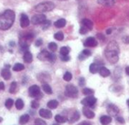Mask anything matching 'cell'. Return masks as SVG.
I'll return each instance as SVG.
<instances>
[{
  "instance_id": "50",
  "label": "cell",
  "mask_w": 129,
  "mask_h": 125,
  "mask_svg": "<svg viewBox=\"0 0 129 125\" xmlns=\"http://www.w3.org/2000/svg\"><path fill=\"white\" fill-rule=\"evenodd\" d=\"M125 73H126L127 75L129 76V67H127L125 68Z\"/></svg>"
},
{
  "instance_id": "17",
  "label": "cell",
  "mask_w": 129,
  "mask_h": 125,
  "mask_svg": "<svg viewBox=\"0 0 129 125\" xmlns=\"http://www.w3.org/2000/svg\"><path fill=\"white\" fill-rule=\"evenodd\" d=\"M1 75H2V77L6 80L10 79V78L12 76V73H11L10 70H9V68H4L1 72Z\"/></svg>"
},
{
  "instance_id": "51",
  "label": "cell",
  "mask_w": 129,
  "mask_h": 125,
  "mask_svg": "<svg viewBox=\"0 0 129 125\" xmlns=\"http://www.w3.org/2000/svg\"><path fill=\"white\" fill-rule=\"evenodd\" d=\"M81 125H92L90 123H89V122H86V121H84V122H83Z\"/></svg>"
},
{
  "instance_id": "49",
  "label": "cell",
  "mask_w": 129,
  "mask_h": 125,
  "mask_svg": "<svg viewBox=\"0 0 129 125\" xmlns=\"http://www.w3.org/2000/svg\"><path fill=\"white\" fill-rule=\"evenodd\" d=\"M96 36H97L98 38H100V39H101V40H104V39H105V37H103V35L101 34H96Z\"/></svg>"
},
{
  "instance_id": "33",
  "label": "cell",
  "mask_w": 129,
  "mask_h": 125,
  "mask_svg": "<svg viewBox=\"0 0 129 125\" xmlns=\"http://www.w3.org/2000/svg\"><path fill=\"white\" fill-rule=\"evenodd\" d=\"M13 104H14V101H13V99H12V98H9V99H7V100L6 101L5 106L6 107V108H7V109L10 110V109L12 108Z\"/></svg>"
},
{
  "instance_id": "52",
  "label": "cell",
  "mask_w": 129,
  "mask_h": 125,
  "mask_svg": "<svg viewBox=\"0 0 129 125\" xmlns=\"http://www.w3.org/2000/svg\"><path fill=\"white\" fill-rule=\"evenodd\" d=\"M112 33V30L111 29H108L107 31H106V34H111Z\"/></svg>"
},
{
  "instance_id": "54",
  "label": "cell",
  "mask_w": 129,
  "mask_h": 125,
  "mask_svg": "<svg viewBox=\"0 0 129 125\" xmlns=\"http://www.w3.org/2000/svg\"><path fill=\"white\" fill-rule=\"evenodd\" d=\"M127 106L129 107V99H128V100H127Z\"/></svg>"
},
{
  "instance_id": "7",
  "label": "cell",
  "mask_w": 129,
  "mask_h": 125,
  "mask_svg": "<svg viewBox=\"0 0 129 125\" xmlns=\"http://www.w3.org/2000/svg\"><path fill=\"white\" fill-rule=\"evenodd\" d=\"M46 20V17L43 14H37L32 17L31 23L33 25H41Z\"/></svg>"
},
{
  "instance_id": "53",
  "label": "cell",
  "mask_w": 129,
  "mask_h": 125,
  "mask_svg": "<svg viewBox=\"0 0 129 125\" xmlns=\"http://www.w3.org/2000/svg\"><path fill=\"white\" fill-rule=\"evenodd\" d=\"M3 120V117H0V123H1L2 121Z\"/></svg>"
},
{
  "instance_id": "5",
  "label": "cell",
  "mask_w": 129,
  "mask_h": 125,
  "mask_svg": "<svg viewBox=\"0 0 129 125\" xmlns=\"http://www.w3.org/2000/svg\"><path fill=\"white\" fill-rule=\"evenodd\" d=\"M64 95L69 98H76L78 95V89L73 85H68L66 87V91H64Z\"/></svg>"
},
{
  "instance_id": "2",
  "label": "cell",
  "mask_w": 129,
  "mask_h": 125,
  "mask_svg": "<svg viewBox=\"0 0 129 125\" xmlns=\"http://www.w3.org/2000/svg\"><path fill=\"white\" fill-rule=\"evenodd\" d=\"M55 6V4L52 2H43L36 6L35 10L37 12H46L53 10Z\"/></svg>"
},
{
  "instance_id": "13",
  "label": "cell",
  "mask_w": 129,
  "mask_h": 125,
  "mask_svg": "<svg viewBox=\"0 0 129 125\" xmlns=\"http://www.w3.org/2000/svg\"><path fill=\"white\" fill-rule=\"evenodd\" d=\"M106 50H114V51H116V52L119 53V47H118V44H117V42H115V41H111L107 45Z\"/></svg>"
},
{
  "instance_id": "35",
  "label": "cell",
  "mask_w": 129,
  "mask_h": 125,
  "mask_svg": "<svg viewBox=\"0 0 129 125\" xmlns=\"http://www.w3.org/2000/svg\"><path fill=\"white\" fill-rule=\"evenodd\" d=\"M48 48L52 51V52H55L56 51L57 48H58V46L54 42H50L49 44H48Z\"/></svg>"
},
{
  "instance_id": "20",
  "label": "cell",
  "mask_w": 129,
  "mask_h": 125,
  "mask_svg": "<svg viewBox=\"0 0 129 125\" xmlns=\"http://www.w3.org/2000/svg\"><path fill=\"white\" fill-rule=\"evenodd\" d=\"M66 19H64V18H61V19L57 20L54 24L55 27H56L57 28H64V26H66Z\"/></svg>"
},
{
  "instance_id": "3",
  "label": "cell",
  "mask_w": 129,
  "mask_h": 125,
  "mask_svg": "<svg viewBox=\"0 0 129 125\" xmlns=\"http://www.w3.org/2000/svg\"><path fill=\"white\" fill-rule=\"evenodd\" d=\"M105 56L107 60L110 62V64H116L118 61V53L114 50H106L105 51Z\"/></svg>"
},
{
  "instance_id": "31",
  "label": "cell",
  "mask_w": 129,
  "mask_h": 125,
  "mask_svg": "<svg viewBox=\"0 0 129 125\" xmlns=\"http://www.w3.org/2000/svg\"><path fill=\"white\" fill-rule=\"evenodd\" d=\"M23 70H24V66L21 64H16L13 67V70L15 72H19V71H21Z\"/></svg>"
},
{
  "instance_id": "46",
  "label": "cell",
  "mask_w": 129,
  "mask_h": 125,
  "mask_svg": "<svg viewBox=\"0 0 129 125\" xmlns=\"http://www.w3.org/2000/svg\"><path fill=\"white\" fill-rule=\"evenodd\" d=\"M116 120H117L118 122L121 123H125L124 119L122 117H116Z\"/></svg>"
},
{
  "instance_id": "9",
  "label": "cell",
  "mask_w": 129,
  "mask_h": 125,
  "mask_svg": "<svg viewBox=\"0 0 129 125\" xmlns=\"http://www.w3.org/2000/svg\"><path fill=\"white\" fill-rule=\"evenodd\" d=\"M20 25H21V27L23 28H25L29 26L30 20H29V18H28V16L27 15L21 14V18H20Z\"/></svg>"
},
{
  "instance_id": "48",
  "label": "cell",
  "mask_w": 129,
  "mask_h": 125,
  "mask_svg": "<svg viewBox=\"0 0 129 125\" xmlns=\"http://www.w3.org/2000/svg\"><path fill=\"white\" fill-rule=\"evenodd\" d=\"M5 89V84L3 82H0V91Z\"/></svg>"
},
{
  "instance_id": "10",
  "label": "cell",
  "mask_w": 129,
  "mask_h": 125,
  "mask_svg": "<svg viewBox=\"0 0 129 125\" xmlns=\"http://www.w3.org/2000/svg\"><path fill=\"white\" fill-rule=\"evenodd\" d=\"M97 44H98L97 40L94 37H87L84 44V45L87 47H94L97 46Z\"/></svg>"
},
{
  "instance_id": "8",
  "label": "cell",
  "mask_w": 129,
  "mask_h": 125,
  "mask_svg": "<svg viewBox=\"0 0 129 125\" xmlns=\"http://www.w3.org/2000/svg\"><path fill=\"white\" fill-rule=\"evenodd\" d=\"M106 111H107V113L109 114V116H114V117H115L119 112L118 108L114 104H109L107 105Z\"/></svg>"
},
{
  "instance_id": "16",
  "label": "cell",
  "mask_w": 129,
  "mask_h": 125,
  "mask_svg": "<svg viewBox=\"0 0 129 125\" xmlns=\"http://www.w3.org/2000/svg\"><path fill=\"white\" fill-rule=\"evenodd\" d=\"M98 3L103 6L110 7L115 4V0H98Z\"/></svg>"
},
{
  "instance_id": "34",
  "label": "cell",
  "mask_w": 129,
  "mask_h": 125,
  "mask_svg": "<svg viewBox=\"0 0 129 125\" xmlns=\"http://www.w3.org/2000/svg\"><path fill=\"white\" fill-rule=\"evenodd\" d=\"M54 37H55V40L61 41V40H62L64 39V34L62 32H61V31H58V32H57V33H55L54 34Z\"/></svg>"
},
{
  "instance_id": "38",
  "label": "cell",
  "mask_w": 129,
  "mask_h": 125,
  "mask_svg": "<svg viewBox=\"0 0 129 125\" xmlns=\"http://www.w3.org/2000/svg\"><path fill=\"white\" fill-rule=\"evenodd\" d=\"M42 28L43 30H46L48 29L49 27H50V25H51V22L50 21H48V20H46L44 22H43L42 24Z\"/></svg>"
},
{
  "instance_id": "22",
  "label": "cell",
  "mask_w": 129,
  "mask_h": 125,
  "mask_svg": "<svg viewBox=\"0 0 129 125\" xmlns=\"http://www.w3.org/2000/svg\"><path fill=\"white\" fill-rule=\"evenodd\" d=\"M29 120H30V116H29V114H23L22 116L20 117L19 123H20L21 125H24V124H26V123L29 121Z\"/></svg>"
},
{
  "instance_id": "37",
  "label": "cell",
  "mask_w": 129,
  "mask_h": 125,
  "mask_svg": "<svg viewBox=\"0 0 129 125\" xmlns=\"http://www.w3.org/2000/svg\"><path fill=\"white\" fill-rule=\"evenodd\" d=\"M82 92L84 95H92L93 93H94V91L91 89H89V88H85L82 90Z\"/></svg>"
},
{
  "instance_id": "43",
  "label": "cell",
  "mask_w": 129,
  "mask_h": 125,
  "mask_svg": "<svg viewBox=\"0 0 129 125\" xmlns=\"http://www.w3.org/2000/svg\"><path fill=\"white\" fill-rule=\"evenodd\" d=\"M60 58H61V59L62 61H64V62H67V61H69V60L70 59V56H69V55H66V56L61 55Z\"/></svg>"
},
{
  "instance_id": "26",
  "label": "cell",
  "mask_w": 129,
  "mask_h": 125,
  "mask_svg": "<svg viewBox=\"0 0 129 125\" xmlns=\"http://www.w3.org/2000/svg\"><path fill=\"white\" fill-rule=\"evenodd\" d=\"M55 120L58 123H66V122H67V121L69 120L67 117H64V116H61V115H60V114L55 115Z\"/></svg>"
},
{
  "instance_id": "27",
  "label": "cell",
  "mask_w": 129,
  "mask_h": 125,
  "mask_svg": "<svg viewBox=\"0 0 129 125\" xmlns=\"http://www.w3.org/2000/svg\"><path fill=\"white\" fill-rule=\"evenodd\" d=\"M58 105V102L56 100H50L47 103V107L50 109H55Z\"/></svg>"
},
{
  "instance_id": "1",
  "label": "cell",
  "mask_w": 129,
  "mask_h": 125,
  "mask_svg": "<svg viewBox=\"0 0 129 125\" xmlns=\"http://www.w3.org/2000/svg\"><path fill=\"white\" fill-rule=\"evenodd\" d=\"M15 15L12 10H6L2 15H0V29L6 31L9 29L14 22Z\"/></svg>"
},
{
  "instance_id": "11",
  "label": "cell",
  "mask_w": 129,
  "mask_h": 125,
  "mask_svg": "<svg viewBox=\"0 0 129 125\" xmlns=\"http://www.w3.org/2000/svg\"><path fill=\"white\" fill-rule=\"evenodd\" d=\"M82 111H83L84 115L88 119H93L95 117V113L93 111H91L90 109H89L88 107L84 106L82 109Z\"/></svg>"
},
{
  "instance_id": "24",
  "label": "cell",
  "mask_w": 129,
  "mask_h": 125,
  "mask_svg": "<svg viewBox=\"0 0 129 125\" xmlns=\"http://www.w3.org/2000/svg\"><path fill=\"white\" fill-rule=\"evenodd\" d=\"M81 25L83 26H85L86 28H87L90 31L93 28V22L87 18H84L81 21Z\"/></svg>"
},
{
  "instance_id": "28",
  "label": "cell",
  "mask_w": 129,
  "mask_h": 125,
  "mask_svg": "<svg viewBox=\"0 0 129 125\" xmlns=\"http://www.w3.org/2000/svg\"><path fill=\"white\" fill-rule=\"evenodd\" d=\"M42 87H43V91H44L46 94H48V95H51V94L52 93V88L50 87V86H49V84H47V83H43V86H42Z\"/></svg>"
},
{
  "instance_id": "32",
  "label": "cell",
  "mask_w": 129,
  "mask_h": 125,
  "mask_svg": "<svg viewBox=\"0 0 129 125\" xmlns=\"http://www.w3.org/2000/svg\"><path fill=\"white\" fill-rule=\"evenodd\" d=\"M69 52H70V49L68 47H62L60 50V54L64 55V56L69 55Z\"/></svg>"
},
{
  "instance_id": "42",
  "label": "cell",
  "mask_w": 129,
  "mask_h": 125,
  "mask_svg": "<svg viewBox=\"0 0 129 125\" xmlns=\"http://www.w3.org/2000/svg\"><path fill=\"white\" fill-rule=\"evenodd\" d=\"M56 59V56L54 54V53H50L49 56V59H48V61L51 62H55Z\"/></svg>"
},
{
  "instance_id": "29",
  "label": "cell",
  "mask_w": 129,
  "mask_h": 125,
  "mask_svg": "<svg viewBox=\"0 0 129 125\" xmlns=\"http://www.w3.org/2000/svg\"><path fill=\"white\" fill-rule=\"evenodd\" d=\"M24 106V101L22 99L18 98V99L16 100V101H15V107H16V108L18 110L23 109Z\"/></svg>"
},
{
  "instance_id": "55",
  "label": "cell",
  "mask_w": 129,
  "mask_h": 125,
  "mask_svg": "<svg viewBox=\"0 0 129 125\" xmlns=\"http://www.w3.org/2000/svg\"><path fill=\"white\" fill-rule=\"evenodd\" d=\"M52 125H59V124H58V123H54V124H52Z\"/></svg>"
},
{
  "instance_id": "4",
  "label": "cell",
  "mask_w": 129,
  "mask_h": 125,
  "mask_svg": "<svg viewBox=\"0 0 129 125\" xmlns=\"http://www.w3.org/2000/svg\"><path fill=\"white\" fill-rule=\"evenodd\" d=\"M28 93H29V95L32 98H35L37 99H40L42 98L43 96V94L41 93L40 92V89L38 86L37 85H34V86H31L29 89H28Z\"/></svg>"
},
{
  "instance_id": "14",
  "label": "cell",
  "mask_w": 129,
  "mask_h": 125,
  "mask_svg": "<svg viewBox=\"0 0 129 125\" xmlns=\"http://www.w3.org/2000/svg\"><path fill=\"white\" fill-rule=\"evenodd\" d=\"M50 55V53H49L47 50H42L37 56L38 59L42 60V61H45V60H48L49 56Z\"/></svg>"
},
{
  "instance_id": "21",
  "label": "cell",
  "mask_w": 129,
  "mask_h": 125,
  "mask_svg": "<svg viewBox=\"0 0 129 125\" xmlns=\"http://www.w3.org/2000/svg\"><path fill=\"white\" fill-rule=\"evenodd\" d=\"M99 73H100V76H103V77H108L110 75V71L106 67H100V69L99 70Z\"/></svg>"
},
{
  "instance_id": "23",
  "label": "cell",
  "mask_w": 129,
  "mask_h": 125,
  "mask_svg": "<svg viewBox=\"0 0 129 125\" xmlns=\"http://www.w3.org/2000/svg\"><path fill=\"white\" fill-rule=\"evenodd\" d=\"M100 69V66L98 64H95V62H93V64H90V68H89V70H90V72L91 73L95 74V73H96L99 72Z\"/></svg>"
},
{
  "instance_id": "40",
  "label": "cell",
  "mask_w": 129,
  "mask_h": 125,
  "mask_svg": "<svg viewBox=\"0 0 129 125\" xmlns=\"http://www.w3.org/2000/svg\"><path fill=\"white\" fill-rule=\"evenodd\" d=\"M35 125H47L46 123L40 118H37L35 120Z\"/></svg>"
},
{
  "instance_id": "56",
  "label": "cell",
  "mask_w": 129,
  "mask_h": 125,
  "mask_svg": "<svg viewBox=\"0 0 129 125\" xmlns=\"http://www.w3.org/2000/svg\"><path fill=\"white\" fill-rule=\"evenodd\" d=\"M59 1H66V0H59Z\"/></svg>"
},
{
  "instance_id": "30",
  "label": "cell",
  "mask_w": 129,
  "mask_h": 125,
  "mask_svg": "<svg viewBox=\"0 0 129 125\" xmlns=\"http://www.w3.org/2000/svg\"><path fill=\"white\" fill-rule=\"evenodd\" d=\"M17 86H18V84L16 82H12L11 86H10V88H9V92L11 94H15L16 92V89H17Z\"/></svg>"
},
{
  "instance_id": "36",
  "label": "cell",
  "mask_w": 129,
  "mask_h": 125,
  "mask_svg": "<svg viewBox=\"0 0 129 125\" xmlns=\"http://www.w3.org/2000/svg\"><path fill=\"white\" fill-rule=\"evenodd\" d=\"M72 79V73H69V72H66V73L64 74V76H63V79H64V81H66V82L71 81Z\"/></svg>"
},
{
  "instance_id": "47",
  "label": "cell",
  "mask_w": 129,
  "mask_h": 125,
  "mask_svg": "<svg viewBox=\"0 0 129 125\" xmlns=\"http://www.w3.org/2000/svg\"><path fill=\"white\" fill-rule=\"evenodd\" d=\"M123 41L124 44H129V36H125L124 38H123Z\"/></svg>"
},
{
  "instance_id": "44",
  "label": "cell",
  "mask_w": 129,
  "mask_h": 125,
  "mask_svg": "<svg viewBox=\"0 0 129 125\" xmlns=\"http://www.w3.org/2000/svg\"><path fill=\"white\" fill-rule=\"evenodd\" d=\"M84 85H85V79L83 77L80 78L79 79V86H84Z\"/></svg>"
},
{
  "instance_id": "12",
  "label": "cell",
  "mask_w": 129,
  "mask_h": 125,
  "mask_svg": "<svg viewBox=\"0 0 129 125\" xmlns=\"http://www.w3.org/2000/svg\"><path fill=\"white\" fill-rule=\"evenodd\" d=\"M39 114L43 117V118H46V119H50L52 117V113L51 111L48 110V109H44V108H42L39 111Z\"/></svg>"
},
{
  "instance_id": "18",
  "label": "cell",
  "mask_w": 129,
  "mask_h": 125,
  "mask_svg": "<svg viewBox=\"0 0 129 125\" xmlns=\"http://www.w3.org/2000/svg\"><path fill=\"white\" fill-rule=\"evenodd\" d=\"M100 120L103 125H108L112 122V117H111V116L103 115L100 117Z\"/></svg>"
},
{
  "instance_id": "6",
  "label": "cell",
  "mask_w": 129,
  "mask_h": 125,
  "mask_svg": "<svg viewBox=\"0 0 129 125\" xmlns=\"http://www.w3.org/2000/svg\"><path fill=\"white\" fill-rule=\"evenodd\" d=\"M97 99L94 97V96H92V95H88L87 97L84 98V99L81 100V104L86 107H92L93 106L96 102Z\"/></svg>"
},
{
  "instance_id": "19",
  "label": "cell",
  "mask_w": 129,
  "mask_h": 125,
  "mask_svg": "<svg viewBox=\"0 0 129 125\" xmlns=\"http://www.w3.org/2000/svg\"><path fill=\"white\" fill-rule=\"evenodd\" d=\"M23 59L24 60L25 62H27V64H30V62H32L33 60V56H32V53L30 52V51H25L24 53V56H23Z\"/></svg>"
},
{
  "instance_id": "41",
  "label": "cell",
  "mask_w": 129,
  "mask_h": 125,
  "mask_svg": "<svg viewBox=\"0 0 129 125\" xmlns=\"http://www.w3.org/2000/svg\"><path fill=\"white\" fill-rule=\"evenodd\" d=\"M39 106H40V104H39V102H38L37 101L34 100V101H31V107H32V108L37 109V108H39Z\"/></svg>"
},
{
  "instance_id": "45",
  "label": "cell",
  "mask_w": 129,
  "mask_h": 125,
  "mask_svg": "<svg viewBox=\"0 0 129 125\" xmlns=\"http://www.w3.org/2000/svg\"><path fill=\"white\" fill-rule=\"evenodd\" d=\"M42 44H43V40H42V39H37V40H36L35 45H36L37 47H40Z\"/></svg>"
},
{
  "instance_id": "25",
  "label": "cell",
  "mask_w": 129,
  "mask_h": 125,
  "mask_svg": "<svg viewBox=\"0 0 129 125\" xmlns=\"http://www.w3.org/2000/svg\"><path fill=\"white\" fill-rule=\"evenodd\" d=\"M80 113H79V111H76L74 114H73V115L72 116V117L70 118V121H69V123H75V122H76V121H78L79 119H80Z\"/></svg>"
},
{
  "instance_id": "15",
  "label": "cell",
  "mask_w": 129,
  "mask_h": 125,
  "mask_svg": "<svg viewBox=\"0 0 129 125\" xmlns=\"http://www.w3.org/2000/svg\"><path fill=\"white\" fill-rule=\"evenodd\" d=\"M90 55H91V51H90V50L85 49V50H84L79 54L78 58H79V59H81V60H84V59L88 58Z\"/></svg>"
},
{
  "instance_id": "39",
  "label": "cell",
  "mask_w": 129,
  "mask_h": 125,
  "mask_svg": "<svg viewBox=\"0 0 129 125\" xmlns=\"http://www.w3.org/2000/svg\"><path fill=\"white\" fill-rule=\"evenodd\" d=\"M89 29L87 28H86L85 26H81V28H80V30H79V33L80 34H87L88 32H89Z\"/></svg>"
}]
</instances>
